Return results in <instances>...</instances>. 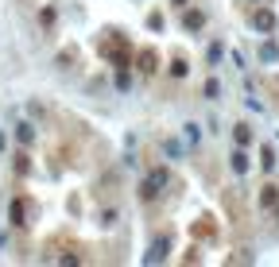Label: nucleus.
<instances>
[{
  "instance_id": "nucleus-1",
  "label": "nucleus",
  "mask_w": 279,
  "mask_h": 267,
  "mask_svg": "<svg viewBox=\"0 0 279 267\" xmlns=\"http://www.w3.org/2000/svg\"><path fill=\"white\" fill-rule=\"evenodd\" d=\"M264 206H268V209L275 206V186H268V190H264Z\"/></svg>"
}]
</instances>
